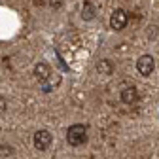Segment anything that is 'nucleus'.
Wrapping results in <instances>:
<instances>
[{"label": "nucleus", "instance_id": "3", "mask_svg": "<svg viewBox=\"0 0 159 159\" xmlns=\"http://www.w3.org/2000/svg\"><path fill=\"white\" fill-rule=\"evenodd\" d=\"M32 142H34V148H36V150L44 152V150H48V148L51 146V142H53V136H51V133H49V131H46V129H40V131H36V133H34Z\"/></svg>", "mask_w": 159, "mask_h": 159}, {"label": "nucleus", "instance_id": "12", "mask_svg": "<svg viewBox=\"0 0 159 159\" xmlns=\"http://www.w3.org/2000/svg\"><path fill=\"white\" fill-rule=\"evenodd\" d=\"M85 2H91V0H85Z\"/></svg>", "mask_w": 159, "mask_h": 159}, {"label": "nucleus", "instance_id": "9", "mask_svg": "<svg viewBox=\"0 0 159 159\" xmlns=\"http://www.w3.org/2000/svg\"><path fill=\"white\" fill-rule=\"evenodd\" d=\"M11 153H13V148L11 146H0V155L6 157V155H11Z\"/></svg>", "mask_w": 159, "mask_h": 159}, {"label": "nucleus", "instance_id": "4", "mask_svg": "<svg viewBox=\"0 0 159 159\" xmlns=\"http://www.w3.org/2000/svg\"><path fill=\"white\" fill-rule=\"evenodd\" d=\"M155 68V61H153V57L152 55H142V57H138V61H136V70L140 72L142 76H150Z\"/></svg>", "mask_w": 159, "mask_h": 159}, {"label": "nucleus", "instance_id": "1", "mask_svg": "<svg viewBox=\"0 0 159 159\" xmlns=\"http://www.w3.org/2000/svg\"><path fill=\"white\" fill-rule=\"evenodd\" d=\"M66 140H68V144L74 146V148L84 146V144L87 142V129H85V125H82V123L70 125L68 131H66Z\"/></svg>", "mask_w": 159, "mask_h": 159}, {"label": "nucleus", "instance_id": "7", "mask_svg": "<svg viewBox=\"0 0 159 159\" xmlns=\"http://www.w3.org/2000/svg\"><path fill=\"white\" fill-rule=\"evenodd\" d=\"M97 72L104 74V76H110L114 72V63L110 61V59H101V61L97 63Z\"/></svg>", "mask_w": 159, "mask_h": 159}, {"label": "nucleus", "instance_id": "2", "mask_svg": "<svg viewBox=\"0 0 159 159\" xmlns=\"http://www.w3.org/2000/svg\"><path fill=\"white\" fill-rule=\"evenodd\" d=\"M127 23H129V13H127V10L116 8L112 11V15H110V27L114 30H123L127 27Z\"/></svg>", "mask_w": 159, "mask_h": 159}, {"label": "nucleus", "instance_id": "11", "mask_svg": "<svg viewBox=\"0 0 159 159\" xmlns=\"http://www.w3.org/2000/svg\"><path fill=\"white\" fill-rule=\"evenodd\" d=\"M6 108H8L6 98H4V97H0V114H2V112H6Z\"/></svg>", "mask_w": 159, "mask_h": 159}, {"label": "nucleus", "instance_id": "8", "mask_svg": "<svg viewBox=\"0 0 159 159\" xmlns=\"http://www.w3.org/2000/svg\"><path fill=\"white\" fill-rule=\"evenodd\" d=\"M95 15H97V8L91 2H85L82 8V19L84 21H91V19H95Z\"/></svg>", "mask_w": 159, "mask_h": 159}, {"label": "nucleus", "instance_id": "6", "mask_svg": "<svg viewBox=\"0 0 159 159\" xmlns=\"http://www.w3.org/2000/svg\"><path fill=\"white\" fill-rule=\"evenodd\" d=\"M121 102L123 104H136L138 102V91L134 87H125L121 89Z\"/></svg>", "mask_w": 159, "mask_h": 159}, {"label": "nucleus", "instance_id": "5", "mask_svg": "<svg viewBox=\"0 0 159 159\" xmlns=\"http://www.w3.org/2000/svg\"><path fill=\"white\" fill-rule=\"evenodd\" d=\"M34 78L38 80V82H48V80L51 78V68H49V65L48 63H38L36 66H34Z\"/></svg>", "mask_w": 159, "mask_h": 159}, {"label": "nucleus", "instance_id": "10", "mask_svg": "<svg viewBox=\"0 0 159 159\" xmlns=\"http://www.w3.org/2000/svg\"><path fill=\"white\" fill-rule=\"evenodd\" d=\"M63 2H65V0H49V6H51L53 10H59V8L63 6Z\"/></svg>", "mask_w": 159, "mask_h": 159}]
</instances>
